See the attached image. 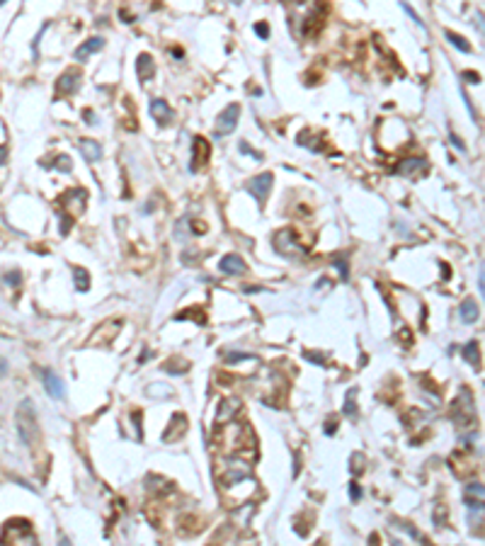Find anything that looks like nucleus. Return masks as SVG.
Returning <instances> with one entry per match:
<instances>
[{
	"label": "nucleus",
	"mask_w": 485,
	"mask_h": 546,
	"mask_svg": "<svg viewBox=\"0 0 485 546\" xmlns=\"http://www.w3.org/2000/svg\"><path fill=\"white\" fill-rule=\"evenodd\" d=\"M17 427H19V437L25 445H34L39 437V427L37 420H34V410H32V403L29 401H22L17 410Z\"/></svg>",
	"instance_id": "1"
},
{
	"label": "nucleus",
	"mask_w": 485,
	"mask_h": 546,
	"mask_svg": "<svg viewBox=\"0 0 485 546\" xmlns=\"http://www.w3.org/2000/svg\"><path fill=\"white\" fill-rule=\"evenodd\" d=\"M272 173H262V175H255L252 180H247L245 190L250 192V195L255 197L257 202H265L267 195H269V190H272Z\"/></svg>",
	"instance_id": "2"
},
{
	"label": "nucleus",
	"mask_w": 485,
	"mask_h": 546,
	"mask_svg": "<svg viewBox=\"0 0 485 546\" xmlns=\"http://www.w3.org/2000/svg\"><path fill=\"white\" fill-rule=\"evenodd\" d=\"M238 114H240V107L238 104H228L226 110L219 114V121H216V136H226L230 131L238 127Z\"/></svg>",
	"instance_id": "3"
},
{
	"label": "nucleus",
	"mask_w": 485,
	"mask_h": 546,
	"mask_svg": "<svg viewBox=\"0 0 485 546\" xmlns=\"http://www.w3.org/2000/svg\"><path fill=\"white\" fill-rule=\"evenodd\" d=\"M427 173V160L425 158H405L403 163H398V175L417 177Z\"/></svg>",
	"instance_id": "4"
},
{
	"label": "nucleus",
	"mask_w": 485,
	"mask_h": 546,
	"mask_svg": "<svg viewBox=\"0 0 485 546\" xmlns=\"http://www.w3.org/2000/svg\"><path fill=\"white\" fill-rule=\"evenodd\" d=\"M151 117L158 121V124H170L173 121V110L167 107L165 100H151Z\"/></svg>",
	"instance_id": "5"
},
{
	"label": "nucleus",
	"mask_w": 485,
	"mask_h": 546,
	"mask_svg": "<svg viewBox=\"0 0 485 546\" xmlns=\"http://www.w3.org/2000/svg\"><path fill=\"white\" fill-rule=\"evenodd\" d=\"M41 381H44V389L51 393L54 398H64V391H66V386H64V381L56 376L54 371H49V369H44L41 371Z\"/></svg>",
	"instance_id": "6"
},
{
	"label": "nucleus",
	"mask_w": 485,
	"mask_h": 546,
	"mask_svg": "<svg viewBox=\"0 0 485 546\" xmlns=\"http://www.w3.org/2000/svg\"><path fill=\"white\" fill-rule=\"evenodd\" d=\"M206 156H209V143L204 139H194V151H192V160H189V170L197 173L202 163H206Z\"/></svg>",
	"instance_id": "7"
},
{
	"label": "nucleus",
	"mask_w": 485,
	"mask_h": 546,
	"mask_svg": "<svg viewBox=\"0 0 485 546\" xmlns=\"http://www.w3.org/2000/svg\"><path fill=\"white\" fill-rule=\"evenodd\" d=\"M219 269L223 275H243L247 269V265L238 258V255H226V258L219 262Z\"/></svg>",
	"instance_id": "8"
},
{
	"label": "nucleus",
	"mask_w": 485,
	"mask_h": 546,
	"mask_svg": "<svg viewBox=\"0 0 485 546\" xmlns=\"http://www.w3.org/2000/svg\"><path fill=\"white\" fill-rule=\"evenodd\" d=\"M102 47H104V39H102V37H92V39H88L85 44H80V47L75 49V58H78V61H85L88 56L102 51Z\"/></svg>",
	"instance_id": "9"
},
{
	"label": "nucleus",
	"mask_w": 485,
	"mask_h": 546,
	"mask_svg": "<svg viewBox=\"0 0 485 546\" xmlns=\"http://www.w3.org/2000/svg\"><path fill=\"white\" fill-rule=\"evenodd\" d=\"M78 78H80L78 71H68V73L61 75V80H58V95H73L78 90Z\"/></svg>",
	"instance_id": "10"
},
{
	"label": "nucleus",
	"mask_w": 485,
	"mask_h": 546,
	"mask_svg": "<svg viewBox=\"0 0 485 546\" xmlns=\"http://www.w3.org/2000/svg\"><path fill=\"white\" fill-rule=\"evenodd\" d=\"M80 151H82V156H85V160H90V163H97L102 158V146L97 143V141H92V139H82L80 141Z\"/></svg>",
	"instance_id": "11"
},
{
	"label": "nucleus",
	"mask_w": 485,
	"mask_h": 546,
	"mask_svg": "<svg viewBox=\"0 0 485 546\" xmlns=\"http://www.w3.org/2000/svg\"><path fill=\"white\" fill-rule=\"evenodd\" d=\"M458 316H461V321L463 323H476L478 321V306H476V301L473 299H466L463 304L458 306Z\"/></svg>",
	"instance_id": "12"
},
{
	"label": "nucleus",
	"mask_w": 485,
	"mask_h": 546,
	"mask_svg": "<svg viewBox=\"0 0 485 546\" xmlns=\"http://www.w3.org/2000/svg\"><path fill=\"white\" fill-rule=\"evenodd\" d=\"M153 73H156L153 58H151L148 54L138 56V75H141V80H148V78H153Z\"/></svg>",
	"instance_id": "13"
},
{
	"label": "nucleus",
	"mask_w": 485,
	"mask_h": 546,
	"mask_svg": "<svg viewBox=\"0 0 485 546\" xmlns=\"http://www.w3.org/2000/svg\"><path fill=\"white\" fill-rule=\"evenodd\" d=\"M73 279H75V289H78V291H85V289L90 287V277H88V272H85V269L75 267L73 269Z\"/></svg>",
	"instance_id": "14"
},
{
	"label": "nucleus",
	"mask_w": 485,
	"mask_h": 546,
	"mask_svg": "<svg viewBox=\"0 0 485 546\" xmlns=\"http://www.w3.org/2000/svg\"><path fill=\"white\" fill-rule=\"evenodd\" d=\"M463 354H466V360L473 364V367H478L480 364V357H478V343H468L466 350H463Z\"/></svg>",
	"instance_id": "15"
},
{
	"label": "nucleus",
	"mask_w": 485,
	"mask_h": 546,
	"mask_svg": "<svg viewBox=\"0 0 485 546\" xmlns=\"http://www.w3.org/2000/svg\"><path fill=\"white\" fill-rule=\"evenodd\" d=\"M447 39H449V41H451V44H454L456 49H461L463 54H468V51H471V47L466 44V39L458 37V34H454V32H447Z\"/></svg>",
	"instance_id": "16"
},
{
	"label": "nucleus",
	"mask_w": 485,
	"mask_h": 546,
	"mask_svg": "<svg viewBox=\"0 0 485 546\" xmlns=\"http://www.w3.org/2000/svg\"><path fill=\"white\" fill-rule=\"evenodd\" d=\"M148 396H153V398L170 396V389H167V386H163V384H151V386H148Z\"/></svg>",
	"instance_id": "17"
},
{
	"label": "nucleus",
	"mask_w": 485,
	"mask_h": 546,
	"mask_svg": "<svg viewBox=\"0 0 485 546\" xmlns=\"http://www.w3.org/2000/svg\"><path fill=\"white\" fill-rule=\"evenodd\" d=\"M354 393H357V389H349V393H347V398H345V415H349V417H354Z\"/></svg>",
	"instance_id": "18"
},
{
	"label": "nucleus",
	"mask_w": 485,
	"mask_h": 546,
	"mask_svg": "<svg viewBox=\"0 0 485 546\" xmlns=\"http://www.w3.org/2000/svg\"><path fill=\"white\" fill-rule=\"evenodd\" d=\"M56 167H58L61 173H68V170H71V160H68L66 156H58V160H56Z\"/></svg>",
	"instance_id": "19"
},
{
	"label": "nucleus",
	"mask_w": 485,
	"mask_h": 546,
	"mask_svg": "<svg viewBox=\"0 0 485 546\" xmlns=\"http://www.w3.org/2000/svg\"><path fill=\"white\" fill-rule=\"evenodd\" d=\"M335 267L340 269V277H342V279H347V277H349V275H347V262H345V260H340V258H338V260H335Z\"/></svg>",
	"instance_id": "20"
},
{
	"label": "nucleus",
	"mask_w": 485,
	"mask_h": 546,
	"mask_svg": "<svg viewBox=\"0 0 485 546\" xmlns=\"http://www.w3.org/2000/svg\"><path fill=\"white\" fill-rule=\"evenodd\" d=\"M468 493H471V495H483L485 498V488L478 486V483H471V486H468Z\"/></svg>",
	"instance_id": "21"
},
{
	"label": "nucleus",
	"mask_w": 485,
	"mask_h": 546,
	"mask_svg": "<svg viewBox=\"0 0 485 546\" xmlns=\"http://www.w3.org/2000/svg\"><path fill=\"white\" fill-rule=\"evenodd\" d=\"M240 151H243V153H247V156H252V158H255V160H260V158H262V156H260V153H257V151H252V149H250V146H247L245 141L240 143Z\"/></svg>",
	"instance_id": "22"
},
{
	"label": "nucleus",
	"mask_w": 485,
	"mask_h": 546,
	"mask_svg": "<svg viewBox=\"0 0 485 546\" xmlns=\"http://www.w3.org/2000/svg\"><path fill=\"white\" fill-rule=\"evenodd\" d=\"M5 282H8V284H12V287H17V284H19V275H17V272H8Z\"/></svg>",
	"instance_id": "23"
},
{
	"label": "nucleus",
	"mask_w": 485,
	"mask_h": 546,
	"mask_svg": "<svg viewBox=\"0 0 485 546\" xmlns=\"http://www.w3.org/2000/svg\"><path fill=\"white\" fill-rule=\"evenodd\" d=\"M349 498H352V500L362 498V491H359V486H357V483H352V486H349Z\"/></svg>",
	"instance_id": "24"
},
{
	"label": "nucleus",
	"mask_w": 485,
	"mask_h": 546,
	"mask_svg": "<svg viewBox=\"0 0 485 546\" xmlns=\"http://www.w3.org/2000/svg\"><path fill=\"white\" fill-rule=\"evenodd\" d=\"M478 284H480V294H483V299H485V262H483V267H480V277H478Z\"/></svg>",
	"instance_id": "25"
},
{
	"label": "nucleus",
	"mask_w": 485,
	"mask_h": 546,
	"mask_svg": "<svg viewBox=\"0 0 485 546\" xmlns=\"http://www.w3.org/2000/svg\"><path fill=\"white\" fill-rule=\"evenodd\" d=\"M255 32L257 34H260V37H269V27H267V25H255Z\"/></svg>",
	"instance_id": "26"
},
{
	"label": "nucleus",
	"mask_w": 485,
	"mask_h": 546,
	"mask_svg": "<svg viewBox=\"0 0 485 546\" xmlns=\"http://www.w3.org/2000/svg\"><path fill=\"white\" fill-rule=\"evenodd\" d=\"M5 158H8V149L0 146V165H5Z\"/></svg>",
	"instance_id": "27"
},
{
	"label": "nucleus",
	"mask_w": 485,
	"mask_h": 546,
	"mask_svg": "<svg viewBox=\"0 0 485 546\" xmlns=\"http://www.w3.org/2000/svg\"><path fill=\"white\" fill-rule=\"evenodd\" d=\"M463 78H468V83H478V73H463Z\"/></svg>",
	"instance_id": "28"
},
{
	"label": "nucleus",
	"mask_w": 485,
	"mask_h": 546,
	"mask_svg": "<svg viewBox=\"0 0 485 546\" xmlns=\"http://www.w3.org/2000/svg\"><path fill=\"white\" fill-rule=\"evenodd\" d=\"M451 143H454V146H456L458 151H463V149H466V146H463V143H461V141H458L456 136H451Z\"/></svg>",
	"instance_id": "29"
}]
</instances>
